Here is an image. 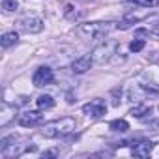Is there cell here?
I'll return each mask as SVG.
<instances>
[{"label": "cell", "mask_w": 159, "mask_h": 159, "mask_svg": "<svg viewBox=\"0 0 159 159\" xmlns=\"http://www.w3.org/2000/svg\"><path fill=\"white\" fill-rule=\"evenodd\" d=\"M152 34H155V36H159V23H155V25L152 26Z\"/></svg>", "instance_id": "cell-17"}, {"label": "cell", "mask_w": 159, "mask_h": 159, "mask_svg": "<svg viewBox=\"0 0 159 159\" xmlns=\"http://www.w3.org/2000/svg\"><path fill=\"white\" fill-rule=\"evenodd\" d=\"M75 127H77L75 120H73V118H69V116H66V118L52 120V122L45 124V125H43V129H41V135H43V137H47V139H60V137H66V135L73 133V131H75Z\"/></svg>", "instance_id": "cell-1"}, {"label": "cell", "mask_w": 159, "mask_h": 159, "mask_svg": "<svg viewBox=\"0 0 159 159\" xmlns=\"http://www.w3.org/2000/svg\"><path fill=\"white\" fill-rule=\"evenodd\" d=\"M152 152H153V142H150V140H139V142H133V146H131V155L133 157L144 159Z\"/></svg>", "instance_id": "cell-7"}, {"label": "cell", "mask_w": 159, "mask_h": 159, "mask_svg": "<svg viewBox=\"0 0 159 159\" xmlns=\"http://www.w3.org/2000/svg\"><path fill=\"white\" fill-rule=\"evenodd\" d=\"M17 25H19V28H21L23 32H26V34H38V32L43 30V21H41L39 17H25V19H21Z\"/></svg>", "instance_id": "cell-6"}, {"label": "cell", "mask_w": 159, "mask_h": 159, "mask_svg": "<svg viewBox=\"0 0 159 159\" xmlns=\"http://www.w3.org/2000/svg\"><path fill=\"white\" fill-rule=\"evenodd\" d=\"M150 112H152V109H150L148 105H137L135 109H131V111H129V114H131V116H135V118H142L144 114H150Z\"/></svg>", "instance_id": "cell-13"}, {"label": "cell", "mask_w": 159, "mask_h": 159, "mask_svg": "<svg viewBox=\"0 0 159 159\" xmlns=\"http://www.w3.org/2000/svg\"><path fill=\"white\" fill-rule=\"evenodd\" d=\"M114 49H116V47H114V43L105 41L103 45H99V47L94 51V58H96L98 62H105V60H109V56H111V52H112Z\"/></svg>", "instance_id": "cell-9"}, {"label": "cell", "mask_w": 159, "mask_h": 159, "mask_svg": "<svg viewBox=\"0 0 159 159\" xmlns=\"http://www.w3.org/2000/svg\"><path fill=\"white\" fill-rule=\"evenodd\" d=\"M92 62H94L92 54H83V56H79V58H75L71 62V71L73 73H86L90 69Z\"/></svg>", "instance_id": "cell-8"}, {"label": "cell", "mask_w": 159, "mask_h": 159, "mask_svg": "<svg viewBox=\"0 0 159 159\" xmlns=\"http://www.w3.org/2000/svg\"><path fill=\"white\" fill-rule=\"evenodd\" d=\"M142 49H144V39H135V41L129 43V51L131 52H139Z\"/></svg>", "instance_id": "cell-16"}, {"label": "cell", "mask_w": 159, "mask_h": 159, "mask_svg": "<svg viewBox=\"0 0 159 159\" xmlns=\"http://www.w3.org/2000/svg\"><path fill=\"white\" fill-rule=\"evenodd\" d=\"M36 105H38V109L47 111V109H52V107H54V99H52L51 96H39V98L36 99Z\"/></svg>", "instance_id": "cell-11"}, {"label": "cell", "mask_w": 159, "mask_h": 159, "mask_svg": "<svg viewBox=\"0 0 159 159\" xmlns=\"http://www.w3.org/2000/svg\"><path fill=\"white\" fill-rule=\"evenodd\" d=\"M83 112L86 116H90V118H103L107 114V103L101 98L92 99V101H88V103L83 105Z\"/></svg>", "instance_id": "cell-3"}, {"label": "cell", "mask_w": 159, "mask_h": 159, "mask_svg": "<svg viewBox=\"0 0 159 159\" xmlns=\"http://www.w3.org/2000/svg\"><path fill=\"white\" fill-rule=\"evenodd\" d=\"M19 41V34L17 32H6L2 38H0V45H2V49H10L13 45H17Z\"/></svg>", "instance_id": "cell-10"}, {"label": "cell", "mask_w": 159, "mask_h": 159, "mask_svg": "<svg viewBox=\"0 0 159 159\" xmlns=\"http://www.w3.org/2000/svg\"><path fill=\"white\" fill-rule=\"evenodd\" d=\"M17 8H19V2H17V0H2V10H4V11L13 13V11H17Z\"/></svg>", "instance_id": "cell-14"}, {"label": "cell", "mask_w": 159, "mask_h": 159, "mask_svg": "<svg viewBox=\"0 0 159 159\" xmlns=\"http://www.w3.org/2000/svg\"><path fill=\"white\" fill-rule=\"evenodd\" d=\"M112 30V23H84L79 26V32L86 38L92 39H103L105 36H109V32Z\"/></svg>", "instance_id": "cell-2"}, {"label": "cell", "mask_w": 159, "mask_h": 159, "mask_svg": "<svg viewBox=\"0 0 159 159\" xmlns=\"http://www.w3.org/2000/svg\"><path fill=\"white\" fill-rule=\"evenodd\" d=\"M41 120H43L41 109L39 111H25L17 116V124L23 125V127H34V125L41 124Z\"/></svg>", "instance_id": "cell-4"}, {"label": "cell", "mask_w": 159, "mask_h": 159, "mask_svg": "<svg viewBox=\"0 0 159 159\" xmlns=\"http://www.w3.org/2000/svg\"><path fill=\"white\" fill-rule=\"evenodd\" d=\"M109 127H111L112 131H118V133H125V131L129 129V124H127L125 120L118 118V120H112V122L109 124Z\"/></svg>", "instance_id": "cell-12"}, {"label": "cell", "mask_w": 159, "mask_h": 159, "mask_svg": "<svg viewBox=\"0 0 159 159\" xmlns=\"http://www.w3.org/2000/svg\"><path fill=\"white\" fill-rule=\"evenodd\" d=\"M137 6H142V8H155L159 6V0H131Z\"/></svg>", "instance_id": "cell-15"}, {"label": "cell", "mask_w": 159, "mask_h": 159, "mask_svg": "<svg viewBox=\"0 0 159 159\" xmlns=\"http://www.w3.org/2000/svg\"><path fill=\"white\" fill-rule=\"evenodd\" d=\"M52 81H54V73H52V69L47 67V66L38 67L36 73H34V77H32L34 86H47V84H51Z\"/></svg>", "instance_id": "cell-5"}]
</instances>
